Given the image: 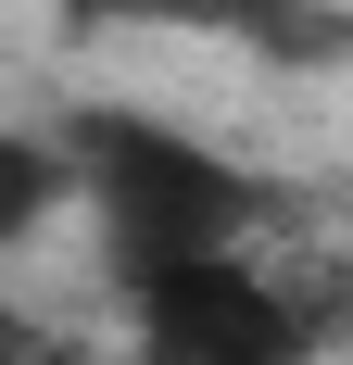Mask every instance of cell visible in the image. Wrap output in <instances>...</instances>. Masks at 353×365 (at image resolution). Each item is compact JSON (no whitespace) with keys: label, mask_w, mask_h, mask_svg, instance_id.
<instances>
[{"label":"cell","mask_w":353,"mask_h":365,"mask_svg":"<svg viewBox=\"0 0 353 365\" xmlns=\"http://www.w3.org/2000/svg\"><path fill=\"white\" fill-rule=\"evenodd\" d=\"M64 151H76V202H89V227H101L114 277L202 264V252H252V227H265V202H278L240 151L189 139L176 113H139V101L64 113Z\"/></svg>","instance_id":"cell-1"},{"label":"cell","mask_w":353,"mask_h":365,"mask_svg":"<svg viewBox=\"0 0 353 365\" xmlns=\"http://www.w3.org/2000/svg\"><path fill=\"white\" fill-rule=\"evenodd\" d=\"M114 302H126V365H316L303 302H290L252 252L114 277Z\"/></svg>","instance_id":"cell-2"},{"label":"cell","mask_w":353,"mask_h":365,"mask_svg":"<svg viewBox=\"0 0 353 365\" xmlns=\"http://www.w3.org/2000/svg\"><path fill=\"white\" fill-rule=\"evenodd\" d=\"M64 202H76V151H64V126H0V252H26Z\"/></svg>","instance_id":"cell-3"},{"label":"cell","mask_w":353,"mask_h":365,"mask_svg":"<svg viewBox=\"0 0 353 365\" xmlns=\"http://www.w3.org/2000/svg\"><path fill=\"white\" fill-rule=\"evenodd\" d=\"M76 26H176V38H278L290 51V0H64Z\"/></svg>","instance_id":"cell-4"},{"label":"cell","mask_w":353,"mask_h":365,"mask_svg":"<svg viewBox=\"0 0 353 365\" xmlns=\"http://www.w3.org/2000/svg\"><path fill=\"white\" fill-rule=\"evenodd\" d=\"M0 365H64V340H51V315H26L13 290H0Z\"/></svg>","instance_id":"cell-5"}]
</instances>
